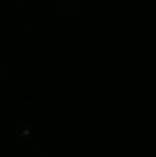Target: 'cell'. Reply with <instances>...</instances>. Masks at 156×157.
I'll use <instances>...</instances> for the list:
<instances>
[{"label":"cell","mask_w":156,"mask_h":157,"mask_svg":"<svg viewBox=\"0 0 156 157\" xmlns=\"http://www.w3.org/2000/svg\"><path fill=\"white\" fill-rule=\"evenodd\" d=\"M63 12L64 14H76L78 12V0H63Z\"/></svg>","instance_id":"6da1fadb"}]
</instances>
